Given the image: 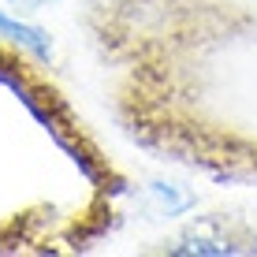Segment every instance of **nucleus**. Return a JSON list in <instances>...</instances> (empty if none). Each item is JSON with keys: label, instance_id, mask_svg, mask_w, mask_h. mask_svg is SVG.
Here are the masks:
<instances>
[{"label": "nucleus", "instance_id": "obj_1", "mask_svg": "<svg viewBox=\"0 0 257 257\" xmlns=\"http://www.w3.org/2000/svg\"><path fill=\"white\" fill-rule=\"evenodd\" d=\"M161 253H172V257H242V253H257V231L242 216L209 212V216H194L179 231H172L161 242Z\"/></svg>", "mask_w": 257, "mask_h": 257}, {"label": "nucleus", "instance_id": "obj_2", "mask_svg": "<svg viewBox=\"0 0 257 257\" xmlns=\"http://www.w3.org/2000/svg\"><path fill=\"white\" fill-rule=\"evenodd\" d=\"M0 38L19 45L23 52H30V56H38V60H52V41H49V34L41 30V26H30V23L12 19V15L0 12Z\"/></svg>", "mask_w": 257, "mask_h": 257}, {"label": "nucleus", "instance_id": "obj_3", "mask_svg": "<svg viewBox=\"0 0 257 257\" xmlns=\"http://www.w3.org/2000/svg\"><path fill=\"white\" fill-rule=\"evenodd\" d=\"M146 194H149V205L157 209V216H168V220H179V216H187L190 209H198V198H194L187 187H179V183L153 179L146 187Z\"/></svg>", "mask_w": 257, "mask_h": 257}, {"label": "nucleus", "instance_id": "obj_4", "mask_svg": "<svg viewBox=\"0 0 257 257\" xmlns=\"http://www.w3.org/2000/svg\"><path fill=\"white\" fill-rule=\"evenodd\" d=\"M15 8H19V12H38L41 4H45V0H12Z\"/></svg>", "mask_w": 257, "mask_h": 257}]
</instances>
